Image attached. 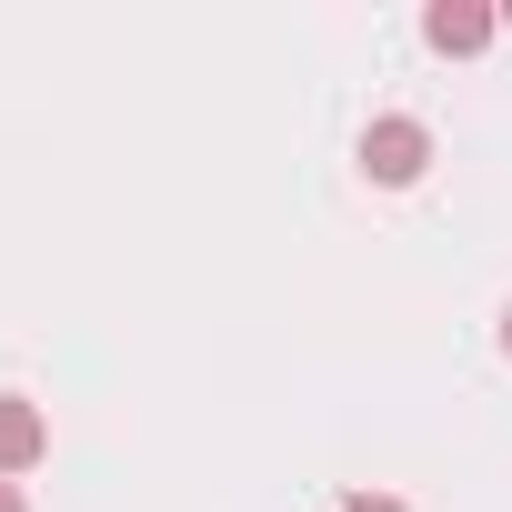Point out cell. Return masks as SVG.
Returning <instances> with one entry per match:
<instances>
[{
  "label": "cell",
  "instance_id": "277c9868",
  "mask_svg": "<svg viewBox=\"0 0 512 512\" xmlns=\"http://www.w3.org/2000/svg\"><path fill=\"white\" fill-rule=\"evenodd\" d=\"M352 512H402V502H392V492H372V482H362V492H352Z\"/></svg>",
  "mask_w": 512,
  "mask_h": 512
},
{
  "label": "cell",
  "instance_id": "5b68a950",
  "mask_svg": "<svg viewBox=\"0 0 512 512\" xmlns=\"http://www.w3.org/2000/svg\"><path fill=\"white\" fill-rule=\"evenodd\" d=\"M0 512H31V502H21V482H0Z\"/></svg>",
  "mask_w": 512,
  "mask_h": 512
},
{
  "label": "cell",
  "instance_id": "52a82bcc",
  "mask_svg": "<svg viewBox=\"0 0 512 512\" xmlns=\"http://www.w3.org/2000/svg\"><path fill=\"white\" fill-rule=\"evenodd\" d=\"M502 31H512V11H502Z\"/></svg>",
  "mask_w": 512,
  "mask_h": 512
},
{
  "label": "cell",
  "instance_id": "3957f363",
  "mask_svg": "<svg viewBox=\"0 0 512 512\" xmlns=\"http://www.w3.org/2000/svg\"><path fill=\"white\" fill-rule=\"evenodd\" d=\"M41 452H51V422H41V402L0 392V482H11V472H31Z\"/></svg>",
  "mask_w": 512,
  "mask_h": 512
},
{
  "label": "cell",
  "instance_id": "8992f818",
  "mask_svg": "<svg viewBox=\"0 0 512 512\" xmlns=\"http://www.w3.org/2000/svg\"><path fill=\"white\" fill-rule=\"evenodd\" d=\"M502 352H512V312H502Z\"/></svg>",
  "mask_w": 512,
  "mask_h": 512
},
{
  "label": "cell",
  "instance_id": "7a4b0ae2",
  "mask_svg": "<svg viewBox=\"0 0 512 512\" xmlns=\"http://www.w3.org/2000/svg\"><path fill=\"white\" fill-rule=\"evenodd\" d=\"M492 31H502V11H482V0H432V11H422V41H432V51H452V61H462V51H482Z\"/></svg>",
  "mask_w": 512,
  "mask_h": 512
},
{
  "label": "cell",
  "instance_id": "6da1fadb",
  "mask_svg": "<svg viewBox=\"0 0 512 512\" xmlns=\"http://www.w3.org/2000/svg\"><path fill=\"white\" fill-rule=\"evenodd\" d=\"M422 161H432V131H422V121H402V111H382V121L362 131V171H372L382 191H402V181H422Z\"/></svg>",
  "mask_w": 512,
  "mask_h": 512
}]
</instances>
